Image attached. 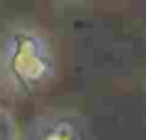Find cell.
Listing matches in <instances>:
<instances>
[{
  "label": "cell",
  "mask_w": 146,
  "mask_h": 140,
  "mask_svg": "<svg viewBox=\"0 0 146 140\" xmlns=\"http://www.w3.org/2000/svg\"><path fill=\"white\" fill-rule=\"evenodd\" d=\"M2 66L11 85L22 92H35L56 74V59L48 39L37 30L21 26L6 37Z\"/></svg>",
  "instance_id": "6da1fadb"
},
{
  "label": "cell",
  "mask_w": 146,
  "mask_h": 140,
  "mask_svg": "<svg viewBox=\"0 0 146 140\" xmlns=\"http://www.w3.org/2000/svg\"><path fill=\"white\" fill-rule=\"evenodd\" d=\"M28 140H85L83 129L74 116L48 114L41 116L30 127Z\"/></svg>",
  "instance_id": "7a4b0ae2"
},
{
  "label": "cell",
  "mask_w": 146,
  "mask_h": 140,
  "mask_svg": "<svg viewBox=\"0 0 146 140\" xmlns=\"http://www.w3.org/2000/svg\"><path fill=\"white\" fill-rule=\"evenodd\" d=\"M70 2H78V0H70Z\"/></svg>",
  "instance_id": "3957f363"
}]
</instances>
